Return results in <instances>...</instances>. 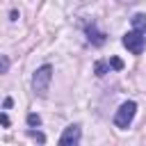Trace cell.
Instances as JSON below:
<instances>
[{"label": "cell", "instance_id": "3957f363", "mask_svg": "<svg viewBox=\"0 0 146 146\" xmlns=\"http://www.w3.org/2000/svg\"><path fill=\"white\" fill-rule=\"evenodd\" d=\"M141 34H144V32H139V30L125 32L123 39H121V43H123L132 55H141V50H144V36H141Z\"/></svg>", "mask_w": 146, "mask_h": 146}, {"label": "cell", "instance_id": "7a4b0ae2", "mask_svg": "<svg viewBox=\"0 0 146 146\" xmlns=\"http://www.w3.org/2000/svg\"><path fill=\"white\" fill-rule=\"evenodd\" d=\"M135 114H137V103H135V100H125V103L116 110V114H114V125H116V128H128V125L132 123Z\"/></svg>", "mask_w": 146, "mask_h": 146}, {"label": "cell", "instance_id": "ba28073f", "mask_svg": "<svg viewBox=\"0 0 146 146\" xmlns=\"http://www.w3.org/2000/svg\"><path fill=\"white\" fill-rule=\"evenodd\" d=\"M27 125H30V128H39V125H41V116L34 114V112L27 114Z\"/></svg>", "mask_w": 146, "mask_h": 146}, {"label": "cell", "instance_id": "8fae6325", "mask_svg": "<svg viewBox=\"0 0 146 146\" xmlns=\"http://www.w3.org/2000/svg\"><path fill=\"white\" fill-rule=\"evenodd\" d=\"M110 66L116 68V71H121V68H123V62H121L119 57H112V59H110Z\"/></svg>", "mask_w": 146, "mask_h": 146}, {"label": "cell", "instance_id": "6da1fadb", "mask_svg": "<svg viewBox=\"0 0 146 146\" xmlns=\"http://www.w3.org/2000/svg\"><path fill=\"white\" fill-rule=\"evenodd\" d=\"M50 80H52V66L50 64L39 66L34 71V75H32V89H34V94L43 98L48 94V89H50Z\"/></svg>", "mask_w": 146, "mask_h": 146}, {"label": "cell", "instance_id": "52a82bcc", "mask_svg": "<svg viewBox=\"0 0 146 146\" xmlns=\"http://www.w3.org/2000/svg\"><path fill=\"white\" fill-rule=\"evenodd\" d=\"M94 71H96V75H105V73L110 71V64L100 59V62H96V64H94Z\"/></svg>", "mask_w": 146, "mask_h": 146}, {"label": "cell", "instance_id": "8992f818", "mask_svg": "<svg viewBox=\"0 0 146 146\" xmlns=\"http://www.w3.org/2000/svg\"><path fill=\"white\" fill-rule=\"evenodd\" d=\"M132 27L139 32H146V14H135L132 16Z\"/></svg>", "mask_w": 146, "mask_h": 146}, {"label": "cell", "instance_id": "9c48e42d", "mask_svg": "<svg viewBox=\"0 0 146 146\" xmlns=\"http://www.w3.org/2000/svg\"><path fill=\"white\" fill-rule=\"evenodd\" d=\"M9 64H11V62H9V57H7V55H0V75L9 71Z\"/></svg>", "mask_w": 146, "mask_h": 146}, {"label": "cell", "instance_id": "277c9868", "mask_svg": "<svg viewBox=\"0 0 146 146\" xmlns=\"http://www.w3.org/2000/svg\"><path fill=\"white\" fill-rule=\"evenodd\" d=\"M80 137H82V130H80L78 123H73V125H68V128L62 132L59 144H62V146H75V144H80Z\"/></svg>", "mask_w": 146, "mask_h": 146}, {"label": "cell", "instance_id": "5b68a950", "mask_svg": "<svg viewBox=\"0 0 146 146\" xmlns=\"http://www.w3.org/2000/svg\"><path fill=\"white\" fill-rule=\"evenodd\" d=\"M87 39H89L91 46H103V43H105V32H100V30L91 23V25H87Z\"/></svg>", "mask_w": 146, "mask_h": 146}, {"label": "cell", "instance_id": "30bf717a", "mask_svg": "<svg viewBox=\"0 0 146 146\" xmlns=\"http://www.w3.org/2000/svg\"><path fill=\"white\" fill-rule=\"evenodd\" d=\"M27 135H30V137H32V139H36V141H41V144H43V141H46V137H43V135H41V132H39V130H27Z\"/></svg>", "mask_w": 146, "mask_h": 146}, {"label": "cell", "instance_id": "7c38bea8", "mask_svg": "<svg viewBox=\"0 0 146 146\" xmlns=\"http://www.w3.org/2000/svg\"><path fill=\"white\" fill-rule=\"evenodd\" d=\"M0 123H2V125H5V128H7V125H9V116H7V114H5V112H2V114H0Z\"/></svg>", "mask_w": 146, "mask_h": 146}]
</instances>
